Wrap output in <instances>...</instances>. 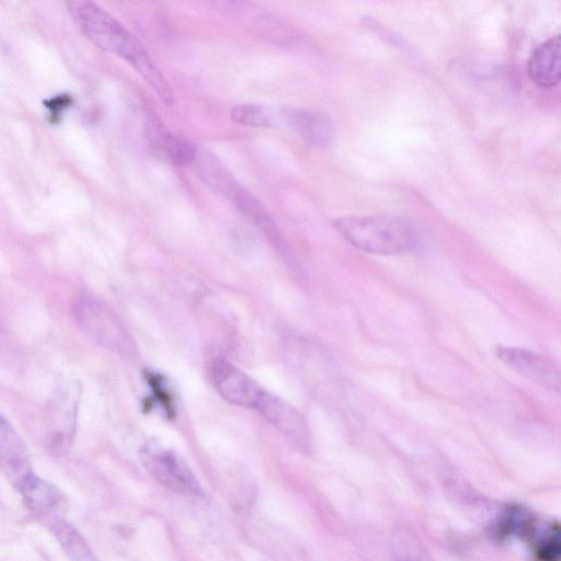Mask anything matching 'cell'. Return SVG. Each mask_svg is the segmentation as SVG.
<instances>
[{"label": "cell", "mask_w": 561, "mask_h": 561, "mask_svg": "<svg viewBox=\"0 0 561 561\" xmlns=\"http://www.w3.org/2000/svg\"><path fill=\"white\" fill-rule=\"evenodd\" d=\"M67 10L81 32L100 49L119 56L167 105L174 101L171 87L138 38L98 4L85 0L66 2Z\"/></svg>", "instance_id": "cell-1"}, {"label": "cell", "mask_w": 561, "mask_h": 561, "mask_svg": "<svg viewBox=\"0 0 561 561\" xmlns=\"http://www.w3.org/2000/svg\"><path fill=\"white\" fill-rule=\"evenodd\" d=\"M146 135L151 148L171 163L185 165L194 162L196 148L172 135L154 115L147 117Z\"/></svg>", "instance_id": "cell-10"}, {"label": "cell", "mask_w": 561, "mask_h": 561, "mask_svg": "<svg viewBox=\"0 0 561 561\" xmlns=\"http://www.w3.org/2000/svg\"><path fill=\"white\" fill-rule=\"evenodd\" d=\"M209 374L217 392L228 402L255 410L263 389L255 380L225 358H214Z\"/></svg>", "instance_id": "cell-6"}, {"label": "cell", "mask_w": 561, "mask_h": 561, "mask_svg": "<svg viewBox=\"0 0 561 561\" xmlns=\"http://www.w3.org/2000/svg\"><path fill=\"white\" fill-rule=\"evenodd\" d=\"M19 493L30 507L42 513H56L65 506L61 491L36 474L25 482Z\"/></svg>", "instance_id": "cell-15"}, {"label": "cell", "mask_w": 561, "mask_h": 561, "mask_svg": "<svg viewBox=\"0 0 561 561\" xmlns=\"http://www.w3.org/2000/svg\"><path fill=\"white\" fill-rule=\"evenodd\" d=\"M495 355L505 365L530 381L551 390L559 389V369L540 354L523 347L497 345Z\"/></svg>", "instance_id": "cell-9"}, {"label": "cell", "mask_w": 561, "mask_h": 561, "mask_svg": "<svg viewBox=\"0 0 561 561\" xmlns=\"http://www.w3.org/2000/svg\"><path fill=\"white\" fill-rule=\"evenodd\" d=\"M527 71L541 88L554 87L560 80V36L554 35L539 44L531 53Z\"/></svg>", "instance_id": "cell-11"}, {"label": "cell", "mask_w": 561, "mask_h": 561, "mask_svg": "<svg viewBox=\"0 0 561 561\" xmlns=\"http://www.w3.org/2000/svg\"><path fill=\"white\" fill-rule=\"evenodd\" d=\"M285 119L306 141L318 146L325 147L332 139V125L327 115L323 113L306 110L294 108L286 111Z\"/></svg>", "instance_id": "cell-12"}, {"label": "cell", "mask_w": 561, "mask_h": 561, "mask_svg": "<svg viewBox=\"0 0 561 561\" xmlns=\"http://www.w3.org/2000/svg\"><path fill=\"white\" fill-rule=\"evenodd\" d=\"M255 410L296 446L310 445V430L304 415L282 398L264 390Z\"/></svg>", "instance_id": "cell-8"}, {"label": "cell", "mask_w": 561, "mask_h": 561, "mask_svg": "<svg viewBox=\"0 0 561 561\" xmlns=\"http://www.w3.org/2000/svg\"><path fill=\"white\" fill-rule=\"evenodd\" d=\"M194 162L199 176L214 191L231 198L241 187L226 165L211 152L196 149Z\"/></svg>", "instance_id": "cell-13"}, {"label": "cell", "mask_w": 561, "mask_h": 561, "mask_svg": "<svg viewBox=\"0 0 561 561\" xmlns=\"http://www.w3.org/2000/svg\"><path fill=\"white\" fill-rule=\"evenodd\" d=\"M237 207L253 221L279 251L286 253L285 242L266 208L242 186L231 197Z\"/></svg>", "instance_id": "cell-14"}, {"label": "cell", "mask_w": 561, "mask_h": 561, "mask_svg": "<svg viewBox=\"0 0 561 561\" xmlns=\"http://www.w3.org/2000/svg\"><path fill=\"white\" fill-rule=\"evenodd\" d=\"M81 383L69 376L56 381L45 412V445L55 456H64L71 448L76 433Z\"/></svg>", "instance_id": "cell-3"}, {"label": "cell", "mask_w": 561, "mask_h": 561, "mask_svg": "<svg viewBox=\"0 0 561 561\" xmlns=\"http://www.w3.org/2000/svg\"><path fill=\"white\" fill-rule=\"evenodd\" d=\"M394 546L398 561H433L413 537L402 538Z\"/></svg>", "instance_id": "cell-18"}, {"label": "cell", "mask_w": 561, "mask_h": 561, "mask_svg": "<svg viewBox=\"0 0 561 561\" xmlns=\"http://www.w3.org/2000/svg\"><path fill=\"white\" fill-rule=\"evenodd\" d=\"M333 226L352 245L375 254L404 253L417 240L411 222L397 215L343 216Z\"/></svg>", "instance_id": "cell-2"}, {"label": "cell", "mask_w": 561, "mask_h": 561, "mask_svg": "<svg viewBox=\"0 0 561 561\" xmlns=\"http://www.w3.org/2000/svg\"><path fill=\"white\" fill-rule=\"evenodd\" d=\"M72 314L78 327L98 344L123 356L135 355L136 344L128 330L105 302L80 295L72 304Z\"/></svg>", "instance_id": "cell-4"}, {"label": "cell", "mask_w": 561, "mask_h": 561, "mask_svg": "<svg viewBox=\"0 0 561 561\" xmlns=\"http://www.w3.org/2000/svg\"><path fill=\"white\" fill-rule=\"evenodd\" d=\"M231 119L237 124L251 127H271L272 115L268 111L255 104H241L231 110Z\"/></svg>", "instance_id": "cell-17"}, {"label": "cell", "mask_w": 561, "mask_h": 561, "mask_svg": "<svg viewBox=\"0 0 561 561\" xmlns=\"http://www.w3.org/2000/svg\"><path fill=\"white\" fill-rule=\"evenodd\" d=\"M70 561H100L94 552L91 550V547L87 548L76 557H73Z\"/></svg>", "instance_id": "cell-19"}, {"label": "cell", "mask_w": 561, "mask_h": 561, "mask_svg": "<svg viewBox=\"0 0 561 561\" xmlns=\"http://www.w3.org/2000/svg\"><path fill=\"white\" fill-rule=\"evenodd\" d=\"M139 459L147 472L170 491L184 495H202L199 481L173 449L149 442L140 447Z\"/></svg>", "instance_id": "cell-5"}, {"label": "cell", "mask_w": 561, "mask_h": 561, "mask_svg": "<svg viewBox=\"0 0 561 561\" xmlns=\"http://www.w3.org/2000/svg\"><path fill=\"white\" fill-rule=\"evenodd\" d=\"M535 523L526 538L531 542L538 561H560V528L558 524Z\"/></svg>", "instance_id": "cell-16"}, {"label": "cell", "mask_w": 561, "mask_h": 561, "mask_svg": "<svg viewBox=\"0 0 561 561\" xmlns=\"http://www.w3.org/2000/svg\"><path fill=\"white\" fill-rule=\"evenodd\" d=\"M0 470L18 491L35 474L26 444L10 420L1 412Z\"/></svg>", "instance_id": "cell-7"}]
</instances>
